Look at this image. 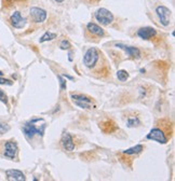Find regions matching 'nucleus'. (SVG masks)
Wrapping results in <instances>:
<instances>
[{
	"label": "nucleus",
	"mask_w": 175,
	"mask_h": 181,
	"mask_svg": "<svg viewBox=\"0 0 175 181\" xmlns=\"http://www.w3.org/2000/svg\"><path fill=\"white\" fill-rule=\"evenodd\" d=\"M173 134V123L169 119H161L147 135V139L155 140L159 143H167Z\"/></svg>",
	"instance_id": "nucleus-1"
},
{
	"label": "nucleus",
	"mask_w": 175,
	"mask_h": 181,
	"mask_svg": "<svg viewBox=\"0 0 175 181\" xmlns=\"http://www.w3.org/2000/svg\"><path fill=\"white\" fill-rule=\"evenodd\" d=\"M71 96L72 102H75V105L79 106L80 108H84V109H92V107L94 108V100L93 98H91L88 95H84V94H77V93H71L70 94Z\"/></svg>",
	"instance_id": "nucleus-2"
},
{
	"label": "nucleus",
	"mask_w": 175,
	"mask_h": 181,
	"mask_svg": "<svg viewBox=\"0 0 175 181\" xmlns=\"http://www.w3.org/2000/svg\"><path fill=\"white\" fill-rule=\"evenodd\" d=\"M144 150V147L142 145H137L135 147H132V148L128 149V150L122 151L121 153H119V157L120 161H124L129 166H132V162H133V157L139 154L142 151Z\"/></svg>",
	"instance_id": "nucleus-3"
},
{
	"label": "nucleus",
	"mask_w": 175,
	"mask_h": 181,
	"mask_svg": "<svg viewBox=\"0 0 175 181\" xmlns=\"http://www.w3.org/2000/svg\"><path fill=\"white\" fill-rule=\"evenodd\" d=\"M100 59V52L95 47H91L86 52L83 56V64L88 68H94Z\"/></svg>",
	"instance_id": "nucleus-4"
},
{
	"label": "nucleus",
	"mask_w": 175,
	"mask_h": 181,
	"mask_svg": "<svg viewBox=\"0 0 175 181\" xmlns=\"http://www.w3.org/2000/svg\"><path fill=\"white\" fill-rule=\"evenodd\" d=\"M45 124L41 125V127L37 126L36 124H35V120H33L31 122H29V123L25 124V126L23 127V131H24V134H25L26 137L33 138L36 134L42 136L43 132H45Z\"/></svg>",
	"instance_id": "nucleus-5"
},
{
	"label": "nucleus",
	"mask_w": 175,
	"mask_h": 181,
	"mask_svg": "<svg viewBox=\"0 0 175 181\" xmlns=\"http://www.w3.org/2000/svg\"><path fill=\"white\" fill-rule=\"evenodd\" d=\"M95 19L103 25H109L114 21V14L105 8H101L95 12Z\"/></svg>",
	"instance_id": "nucleus-6"
},
{
	"label": "nucleus",
	"mask_w": 175,
	"mask_h": 181,
	"mask_svg": "<svg viewBox=\"0 0 175 181\" xmlns=\"http://www.w3.org/2000/svg\"><path fill=\"white\" fill-rule=\"evenodd\" d=\"M17 145L14 140H8L4 142V149H3V155L8 159H15L17 154Z\"/></svg>",
	"instance_id": "nucleus-7"
},
{
	"label": "nucleus",
	"mask_w": 175,
	"mask_h": 181,
	"mask_svg": "<svg viewBox=\"0 0 175 181\" xmlns=\"http://www.w3.org/2000/svg\"><path fill=\"white\" fill-rule=\"evenodd\" d=\"M156 13L159 16L160 23L163 26H169L170 25V16H171V11L164 6H159L156 9Z\"/></svg>",
	"instance_id": "nucleus-8"
},
{
	"label": "nucleus",
	"mask_w": 175,
	"mask_h": 181,
	"mask_svg": "<svg viewBox=\"0 0 175 181\" xmlns=\"http://www.w3.org/2000/svg\"><path fill=\"white\" fill-rule=\"evenodd\" d=\"M100 128L104 134H112V133L118 131V125L114 120L106 119L100 123Z\"/></svg>",
	"instance_id": "nucleus-9"
},
{
	"label": "nucleus",
	"mask_w": 175,
	"mask_h": 181,
	"mask_svg": "<svg viewBox=\"0 0 175 181\" xmlns=\"http://www.w3.org/2000/svg\"><path fill=\"white\" fill-rule=\"evenodd\" d=\"M31 17L35 23H43L47 19L48 14L43 9L34 7L31 9Z\"/></svg>",
	"instance_id": "nucleus-10"
},
{
	"label": "nucleus",
	"mask_w": 175,
	"mask_h": 181,
	"mask_svg": "<svg viewBox=\"0 0 175 181\" xmlns=\"http://www.w3.org/2000/svg\"><path fill=\"white\" fill-rule=\"evenodd\" d=\"M10 24L13 26L14 28L21 29L26 25V19L22 16L21 12L15 11L11 16H10Z\"/></svg>",
	"instance_id": "nucleus-11"
},
{
	"label": "nucleus",
	"mask_w": 175,
	"mask_h": 181,
	"mask_svg": "<svg viewBox=\"0 0 175 181\" xmlns=\"http://www.w3.org/2000/svg\"><path fill=\"white\" fill-rule=\"evenodd\" d=\"M157 35V30L153 27H143L137 30V36L143 40H153Z\"/></svg>",
	"instance_id": "nucleus-12"
},
{
	"label": "nucleus",
	"mask_w": 175,
	"mask_h": 181,
	"mask_svg": "<svg viewBox=\"0 0 175 181\" xmlns=\"http://www.w3.org/2000/svg\"><path fill=\"white\" fill-rule=\"evenodd\" d=\"M125 123L128 127H136L141 125V119L139 116V113L130 111L127 113V116H124Z\"/></svg>",
	"instance_id": "nucleus-13"
},
{
	"label": "nucleus",
	"mask_w": 175,
	"mask_h": 181,
	"mask_svg": "<svg viewBox=\"0 0 175 181\" xmlns=\"http://www.w3.org/2000/svg\"><path fill=\"white\" fill-rule=\"evenodd\" d=\"M61 143H62V147L66 151H74V149H75L74 139H72V137L68 133H64V134H63L61 139Z\"/></svg>",
	"instance_id": "nucleus-14"
},
{
	"label": "nucleus",
	"mask_w": 175,
	"mask_h": 181,
	"mask_svg": "<svg viewBox=\"0 0 175 181\" xmlns=\"http://www.w3.org/2000/svg\"><path fill=\"white\" fill-rule=\"evenodd\" d=\"M86 30H88V33H91L92 36H95L97 38L105 36V30L103 28H101L98 25L94 24V23H89L86 25Z\"/></svg>",
	"instance_id": "nucleus-15"
},
{
	"label": "nucleus",
	"mask_w": 175,
	"mask_h": 181,
	"mask_svg": "<svg viewBox=\"0 0 175 181\" xmlns=\"http://www.w3.org/2000/svg\"><path fill=\"white\" fill-rule=\"evenodd\" d=\"M117 47H120L125 51V53L131 56L132 58H139L141 57V51H139V47H128V45H124V44H117Z\"/></svg>",
	"instance_id": "nucleus-16"
},
{
	"label": "nucleus",
	"mask_w": 175,
	"mask_h": 181,
	"mask_svg": "<svg viewBox=\"0 0 175 181\" xmlns=\"http://www.w3.org/2000/svg\"><path fill=\"white\" fill-rule=\"evenodd\" d=\"M7 177L9 180H15V181H24L25 180V175L16 169H9L6 171Z\"/></svg>",
	"instance_id": "nucleus-17"
},
{
	"label": "nucleus",
	"mask_w": 175,
	"mask_h": 181,
	"mask_svg": "<svg viewBox=\"0 0 175 181\" xmlns=\"http://www.w3.org/2000/svg\"><path fill=\"white\" fill-rule=\"evenodd\" d=\"M55 38H56V33H49V31H47V33H45V35L41 37V39H40V42L49 41V40H52V39H55Z\"/></svg>",
	"instance_id": "nucleus-18"
},
{
	"label": "nucleus",
	"mask_w": 175,
	"mask_h": 181,
	"mask_svg": "<svg viewBox=\"0 0 175 181\" xmlns=\"http://www.w3.org/2000/svg\"><path fill=\"white\" fill-rule=\"evenodd\" d=\"M117 78L120 80V81H127V79L129 78V73L127 70H119L117 72Z\"/></svg>",
	"instance_id": "nucleus-19"
},
{
	"label": "nucleus",
	"mask_w": 175,
	"mask_h": 181,
	"mask_svg": "<svg viewBox=\"0 0 175 181\" xmlns=\"http://www.w3.org/2000/svg\"><path fill=\"white\" fill-rule=\"evenodd\" d=\"M9 129H10V126H9V125H7V124H4V123H0V135L7 133Z\"/></svg>",
	"instance_id": "nucleus-20"
},
{
	"label": "nucleus",
	"mask_w": 175,
	"mask_h": 181,
	"mask_svg": "<svg viewBox=\"0 0 175 181\" xmlns=\"http://www.w3.org/2000/svg\"><path fill=\"white\" fill-rule=\"evenodd\" d=\"M0 102H4V104H8V97H7L6 93H4L1 88H0Z\"/></svg>",
	"instance_id": "nucleus-21"
},
{
	"label": "nucleus",
	"mask_w": 175,
	"mask_h": 181,
	"mask_svg": "<svg viewBox=\"0 0 175 181\" xmlns=\"http://www.w3.org/2000/svg\"><path fill=\"white\" fill-rule=\"evenodd\" d=\"M61 47L63 50H67V49H69L70 47V43L68 41H66V40H64V41L62 42V44H61Z\"/></svg>",
	"instance_id": "nucleus-22"
},
{
	"label": "nucleus",
	"mask_w": 175,
	"mask_h": 181,
	"mask_svg": "<svg viewBox=\"0 0 175 181\" xmlns=\"http://www.w3.org/2000/svg\"><path fill=\"white\" fill-rule=\"evenodd\" d=\"M0 84H7V85H11L12 81L8 79H3V78H0Z\"/></svg>",
	"instance_id": "nucleus-23"
},
{
	"label": "nucleus",
	"mask_w": 175,
	"mask_h": 181,
	"mask_svg": "<svg viewBox=\"0 0 175 181\" xmlns=\"http://www.w3.org/2000/svg\"><path fill=\"white\" fill-rule=\"evenodd\" d=\"M56 2H58V3H61V2H63V1H64V0H55Z\"/></svg>",
	"instance_id": "nucleus-24"
},
{
	"label": "nucleus",
	"mask_w": 175,
	"mask_h": 181,
	"mask_svg": "<svg viewBox=\"0 0 175 181\" xmlns=\"http://www.w3.org/2000/svg\"><path fill=\"white\" fill-rule=\"evenodd\" d=\"M0 76H3V72L2 71H0Z\"/></svg>",
	"instance_id": "nucleus-25"
}]
</instances>
